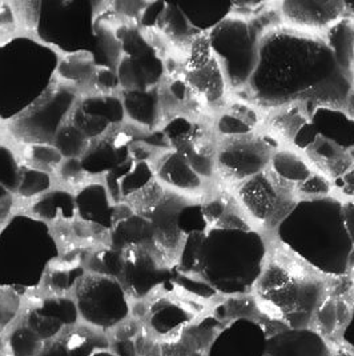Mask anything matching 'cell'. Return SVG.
I'll return each instance as SVG.
<instances>
[{"label": "cell", "instance_id": "cell-1", "mask_svg": "<svg viewBox=\"0 0 354 356\" xmlns=\"http://www.w3.org/2000/svg\"><path fill=\"white\" fill-rule=\"evenodd\" d=\"M353 81L325 33H301L281 24L261 36L252 79L232 97L246 99L264 113L290 103L345 108Z\"/></svg>", "mask_w": 354, "mask_h": 356}, {"label": "cell", "instance_id": "cell-2", "mask_svg": "<svg viewBox=\"0 0 354 356\" xmlns=\"http://www.w3.org/2000/svg\"><path fill=\"white\" fill-rule=\"evenodd\" d=\"M271 238L256 228L208 227L185 236L177 257V273L196 276L219 296L252 295L264 271Z\"/></svg>", "mask_w": 354, "mask_h": 356}, {"label": "cell", "instance_id": "cell-3", "mask_svg": "<svg viewBox=\"0 0 354 356\" xmlns=\"http://www.w3.org/2000/svg\"><path fill=\"white\" fill-rule=\"evenodd\" d=\"M271 239L329 280L351 275L354 244L344 223L342 200L335 195L300 200Z\"/></svg>", "mask_w": 354, "mask_h": 356}, {"label": "cell", "instance_id": "cell-4", "mask_svg": "<svg viewBox=\"0 0 354 356\" xmlns=\"http://www.w3.org/2000/svg\"><path fill=\"white\" fill-rule=\"evenodd\" d=\"M330 280L314 273L271 239L253 296L258 307L288 328H306L329 293Z\"/></svg>", "mask_w": 354, "mask_h": 356}, {"label": "cell", "instance_id": "cell-5", "mask_svg": "<svg viewBox=\"0 0 354 356\" xmlns=\"http://www.w3.org/2000/svg\"><path fill=\"white\" fill-rule=\"evenodd\" d=\"M99 3L91 0L40 1L37 39L55 51H88L97 67L115 68L121 58L116 36L97 22Z\"/></svg>", "mask_w": 354, "mask_h": 356}, {"label": "cell", "instance_id": "cell-6", "mask_svg": "<svg viewBox=\"0 0 354 356\" xmlns=\"http://www.w3.org/2000/svg\"><path fill=\"white\" fill-rule=\"evenodd\" d=\"M58 51L31 36L0 46V120L11 122L42 97L55 81Z\"/></svg>", "mask_w": 354, "mask_h": 356}, {"label": "cell", "instance_id": "cell-7", "mask_svg": "<svg viewBox=\"0 0 354 356\" xmlns=\"http://www.w3.org/2000/svg\"><path fill=\"white\" fill-rule=\"evenodd\" d=\"M59 252L51 226L27 212L14 213L0 228V287L19 293L37 289Z\"/></svg>", "mask_w": 354, "mask_h": 356}, {"label": "cell", "instance_id": "cell-8", "mask_svg": "<svg viewBox=\"0 0 354 356\" xmlns=\"http://www.w3.org/2000/svg\"><path fill=\"white\" fill-rule=\"evenodd\" d=\"M268 33L256 17L230 14L207 36L232 95L242 92L256 70L260 40Z\"/></svg>", "mask_w": 354, "mask_h": 356}, {"label": "cell", "instance_id": "cell-9", "mask_svg": "<svg viewBox=\"0 0 354 356\" xmlns=\"http://www.w3.org/2000/svg\"><path fill=\"white\" fill-rule=\"evenodd\" d=\"M79 97L78 90L55 79L47 91L27 110L6 123L8 136L20 146L52 145L56 134L69 119Z\"/></svg>", "mask_w": 354, "mask_h": 356}, {"label": "cell", "instance_id": "cell-10", "mask_svg": "<svg viewBox=\"0 0 354 356\" xmlns=\"http://www.w3.org/2000/svg\"><path fill=\"white\" fill-rule=\"evenodd\" d=\"M232 191L251 225L268 238L273 236L276 229L298 203L294 191L269 170Z\"/></svg>", "mask_w": 354, "mask_h": 356}, {"label": "cell", "instance_id": "cell-11", "mask_svg": "<svg viewBox=\"0 0 354 356\" xmlns=\"http://www.w3.org/2000/svg\"><path fill=\"white\" fill-rule=\"evenodd\" d=\"M278 143L262 130L226 139H217L216 183L235 190L269 168Z\"/></svg>", "mask_w": 354, "mask_h": 356}, {"label": "cell", "instance_id": "cell-12", "mask_svg": "<svg viewBox=\"0 0 354 356\" xmlns=\"http://www.w3.org/2000/svg\"><path fill=\"white\" fill-rule=\"evenodd\" d=\"M180 72L194 100L205 113H220L230 97L224 72L214 58L207 35L194 38L184 49Z\"/></svg>", "mask_w": 354, "mask_h": 356}, {"label": "cell", "instance_id": "cell-13", "mask_svg": "<svg viewBox=\"0 0 354 356\" xmlns=\"http://www.w3.org/2000/svg\"><path fill=\"white\" fill-rule=\"evenodd\" d=\"M81 318L100 330L113 328L129 316L128 295L117 279L85 274L75 287Z\"/></svg>", "mask_w": 354, "mask_h": 356}, {"label": "cell", "instance_id": "cell-14", "mask_svg": "<svg viewBox=\"0 0 354 356\" xmlns=\"http://www.w3.org/2000/svg\"><path fill=\"white\" fill-rule=\"evenodd\" d=\"M123 255L124 268L119 282L127 295L133 299L148 296L172 276L168 263L152 245L130 248L124 251Z\"/></svg>", "mask_w": 354, "mask_h": 356}, {"label": "cell", "instance_id": "cell-15", "mask_svg": "<svg viewBox=\"0 0 354 356\" xmlns=\"http://www.w3.org/2000/svg\"><path fill=\"white\" fill-rule=\"evenodd\" d=\"M124 120L126 113L120 94L103 95L91 92L81 95L69 116V122L90 142H95L115 127L123 126Z\"/></svg>", "mask_w": 354, "mask_h": 356}, {"label": "cell", "instance_id": "cell-16", "mask_svg": "<svg viewBox=\"0 0 354 356\" xmlns=\"http://www.w3.org/2000/svg\"><path fill=\"white\" fill-rule=\"evenodd\" d=\"M269 332L256 318H237L224 324L210 340L207 356H267Z\"/></svg>", "mask_w": 354, "mask_h": 356}, {"label": "cell", "instance_id": "cell-17", "mask_svg": "<svg viewBox=\"0 0 354 356\" xmlns=\"http://www.w3.org/2000/svg\"><path fill=\"white\" fill-rule=\"evenodd\" d=\"M277 10L283 26L320 35L345 17L341 0H284L277 1Z\"/></svg>", "mask_w": 354, "mask_h": 356}, {"label": "cell", "instance_id": "cell-18", "mask_svg": "<svg viewBox=\"0 0 354 356\" xmlns=\"http://www.w3.org/2000/svg\"><path fill=\"white\" fill-rule=\"evenodd\" d=\"M135 126H119L103 138L91 142L81 158V165L90 178L106 177L120 164L130 159V146L135 140Z\"/></svg>", "mask_w": 354, "mask_h": 356}, {"label": "cell", "instance_id": "cell-19", "mask_svg": "<svg viewBox=\"0 0 354 356\" xmlns=\"http://www.w3.org/2000/svg\"><path fill=\"white\" fill-rule=\"evenodd\" d=\"M188 200L189 197L167 190L158 207L146 218L153 228V247L168 264H176L185 239L178 227V212Z\"/></svg>", "mask_w": 354, "mask_h": 356}, {"label": "cell", "instance_id": "cell-20", "mask_svg": "<svg viewBox=\"0 0 354 356\" xmlns=\"http://www.w3.org/2000/svg\"><path fill=\"white\" fill-rule=\"evenodd\" d=\"M156 180L171 193L203 200L213 184L200 178L188 161L175 149H165L153 162Z\"/></svg>", "mask_w": 354, "mask_h": 356}, {"label": "cell", "instance_id": "cell-21", "mask_svg": "<svg viewBox=\"0 0 354 356\" xmlns=\"http://www.w3.org/2000/svg\"><path fill=\"white\" fill-rule=\"evenodd\" d=\"M78 218L110 232L129 212L126 204H115L104 181L91 180L75 193Z\"/></svg>", "mask_w": 354, "mask_h": 356}, {"label": "cell", "instance_id": "cell-22", "mask_svg": "<svg viewBox=\"0 0 354 356\" xmlns=\"http://www.w3.org/2000/svg\"><path fill=\"white\" fill-rule=\"evenodd\" d=\"M121 91L159 88L167 78V65L156 49L137 56H121L116 65Z\"/></svg>", "mask_w": 354, "mask_h": 356}, {"label": "cell", "instance_id": "cell-23", "mask_svg": "<svg viewBox=\"0 0 354 356\" xmlns=\"http://www.w3.org/2000/svg\"><path fill=\"white\" fill-rule=\"evenodd\" d=\"M335 347L312 327L288 328L271 334L267 356H333Z\"/></svg>", "mask_w": 354, "mask_h": 356}, {"label": "cell", "instance_id": "cell-24", "mask_svg": "<svg viewBox=\"0 0 354 356\" xmlns=\"http://www.w3.org/2000/svg\"><path fill=\"white\" fill-rule=\"evenodd\" d=\"M155 177L153 164L129 159L104 177V184L115 204H124L130 196L151 184Z\"/></svg>", "mask_w": 354, "mask_h": 356}, {"label": "cell", "instance_id": "cell-25", "mask_svg": "<svg viewBox=\"0 0 354 356\" xmlns=\"http://www.w3.org/2000/svg\"><path fill=\"white\" fill-rule=\"evenodd\" d=\"M309 107L304 103H290L265 113L262 129L280 147H292L296 136L310 119Z\"/></svg>", "mask_w": 354, "mask_h": 356}, {"label": "cell", "instance_id": "cell-26", "mask_svg": "<svg viewBox=\"0 0 354 356\" xmlns=\"http://www.w3.org/2000/svg\"><path fill=\"white\" fill-rule=\"evenodd\" d=\"M120 99L126 119H128L132 126L148 132L160 130L165 119L161 108L159 88L146 91L123 90Z\"/></svg>", "mask_w": 354, "mask_h": 356}, {"label": "cell", "instance_id": "cell-27", "mask_svg": "<svg viewBox=\"0 0 354 356\" xmlns=\"http://www.w3.org/2000/svg\"><path fill=\"white\" fill-rule=\"evenodd\" d=\"M309 126L317 135L354 152V119L345 108L313 107Z\"/></svg>", "mask_w": 354, "mask_h": 356}, {"label": "cell", "instance_id": "cell-28", "mask_svg": "<svg viewBox=\"0 0 354 356\" xmlns=\"http://www.w3.org/2000/svg\"><path fill=\"white\" fill-rule=\"evenodd\" d=\"M27 213L49 226L72 222L78 218L75 194L63 187L51 188L30 203Z\"/></svg>", "mask_w": 354, "mask_h": 356}, {"label": "cell", "instance_id": "cell-29", "mask_svg": "<svg viewBox=\"0 0 354 356\" xmlns=\"http://www.w3.org/2000/svg\"><path fill=\"white\" fill-rule=\"evenodd\" d=\"M268 170L280 181L290 187L294 194L316 172L305 155L294 147H278L272 155Z\"/></svg>", "mask_w": 354, "mask_h": 356}, {"label": "cell", "instance_id": "cell-30", "mask_svg": "<svg viewBox=\"0 0 354 356\" xmlns=\"http://www.w3.org/2000/svg\"><path fill=\"white\" fill-rule=\"evenodd\" d=\"M108 243L121 252L137 247H153V228L144 216L129 212L110 231Z\"/></svg>", "mask_w": 354, "mask_h": 356}, {"label": "cell", "instance_id": "cell-31", "mask_svg": "<svg viewBox=\"0 0 354 356\" xmlns=\"http://www.w3.org/2000/svg\"><path fill=\"white\" fill-rule=\"evenodd\" d=\"M96 71V60L91 52L81 51L65 54L59 59L55 79L78 90L81 94L83 90L91 88Z\"/></svg>", "mask_w": 354, "mask_h": 356}, {"label": "cell", "instance_id": "cell-32", "mask_svg": "<svg viewBox=\"0 0 354 356\" xmlns=\"http://www.w3.org/2000/svg\"><path fill=\"white\" fill-rule=\"evenodd\" d=\"M180 11L189 23L194 33L208 35L232 14L233 1L213 3H177Z\"/></svg>", "mask_w": 354, "mask_h": 356}, {"label": "cell", "instance_id": "cell-33", "mask_svg": "<svg viewBox=\"0 0 354 356\" xmlns=\"http://www.w3.org/2000/svg\"><path fill=\"white\" fill-rule=\"evenodd\" d=\"M325 38L339 65L354 75V20L344 17L330 27Z\"/></svg>", "mask_w": 354, "mask_h": 356}, {"label": "cell", "instance_id": "cell-34", "mask_svg": "<svg viewBox=\"0 0 354 356\" xmlns=\"http://www.w3.org/2000/svg\"><path fill=\"white\" fill-rule=\"evenodd\" d=\"M194 315L188 308L171 299H160L151 308V325L161 335L171 334L189 323Z\"/></svg>", "mask_w": 354, "mask_h": 356}, {"label": "cell", "instance_id": "cell-35", "mask_svg": "<svg viewBox=\"0 0 354 356\" xmlns=\"http://www.w3.org/2000/svg\"><path fill=\"white\" fill-rule=\"evenodd\" d=\"M85 275V268L76 261H53L44 276V283L55 293H65L71 289L75 290L78 282Z\"/></svg>", "mask_w": 354, "mask_h": 356}, {"label": "cell", "instance_id": "cell-36", "mask_svg": "<svg viewBox=\"0 0 354 356\" xmlns=\"http://www.w3.org/2000/svg\"><path fill=\"white\" fill-rule=\"evenodd\" d=\"M62 340L72 356H91L97 351L108 350L107 338L90 328H78L67 332Z\"/></svg>", "mask_w": 354, "mask_h": 356}, {"label": "cell", "instance_id": "cell-37", "mask_svg": "<svg viewBox=\"0 0 354 356\" xmlns=\"http://www.w3.org/2000/svg\"><path fill=\"white\" fill-rule=\"evenodd\" d=\"M85 268L92 275L107 276L120 280L124 268V255L110 245L95 250L87 260Z\"/></svg>", "mask_w": 354, "mask_h": 356}, {"label": "cell", "instance_id": "cell-38", "mask_svg": "<svg viewBox=\"0 0 354 356\" xmlns=\"http://www.w3.org/2000/svg\"><path fill=\"white\" fill-rule=\"evenodd\" d=\"M22 147L23 149L19 156L23 164L49 172L51 175H55V172L65 161L62 154L53 145L37 143Z\"/></svg>", "mask_w": 354, "mask_h": 356}, {"label": "cell", "instance_id": "cell-39", "mask_svg": "<svg viewBox=\"0 0 354 356\" xmlns=\"http://www.w3.org/2000/svg\"><path fill=\"white\" fill-rule=\"evenodd\" d=\"M53 175L49 172L36 170L22 163L20 180L15 197L26 202H33L40 195L46 194L51 188H53Z\"/></svg>", "mask_w": 354, "mask_h": 356}, {"label": "cell", "instance_id": "cell-40", "mask_svg": "<svg viewBox=\"0 0 354 356\" xmlns=\"http://www.w3.org/2000/svg\"><path fill=\"white\" fill-rule=\"evenodd\" d=\"M52 145L58 148L65 159H81L91 142L68 119L56 134Z\"/></svg>", "mask_w": 354, "mask_h": 356}, {"label": "cell", "instance_id": "cell-41", "mask_svg": "<svg viewBox=\"0 0 354 356\" xmlns=\"http://www.w3.org/2000/svg\"><path fill=\"white\" fill-rule=\"evenodd\" d=\"M44 346V340L28 325L17 327L8 339V348L12 356H39Z\"/></svg>", "mask_w": 354, "mask_h": 356}, {"label": "cell", "instance_id": "cell-42", "mask_svg": "<svg viewBox=\"0 0 354 356\" xmlns=\"http://www.w3.org/2000/svg\"><path fill=\"white\" fill-rule=\"evenodd\" d=\"M22 161L14 148L0 142V186L15 195L20 180Z\"/></svg>", "mask_w": 354, "mask_h": 356}, {"label": "cell", "instance_id": "cell-43", "mask_svg": "<svg viewBox=\"0 0 354 356\" xmlns=\"http://www.w3.org/2000/svg\"><path fill=\"white\" fill-rule=\"evenodd\" d=\"M165 194H167V188H164L158 180H153L142 191L127 199L124 204L132 212L148 218L152 213V211L158 207V204L162 200Z\"/></svg>", "mask_w": 354, "mask_h": 356}, {"label": "cell", "instance_id": "cell-44", "mask_svg": "<svg viewBox=\"0 0 354 356\" xmlns=\"http://www.w3.org/2000/svg\"><path fill=\"white\" fill-rule=\"evenodd\" d=\"M37 311L47 315L49 318L58 321L63 325H71L76 323L79 311L76 307V303L68 298L63 296H53L47 298L40 302V305L36 307Z\"/></svg>", "mask_w": 354, "mask_h": 356}, {"label": "cell", "instance_id": "cell-45", "mask_svg": "<svg viewBox=\"0 0 354 356\" xmlns=\"http://www.w3.org/2000/svg\"><path fill=\"white\" fill-rule=\"evenodd\" d=\"M55 180L60 183V186L65 190H81L87 183H90L92 178L84 171L81 165V159H65L53 175Z\"/></svg>", "mask_w": 354, "mask_h": 356}, {"label": "cell", "instance_id": "cell-46", "mask_svg": "<svg viewBox=\"0 0 354 356\" xmlns=\"http://www.w3.org/2000/svg\"><path fill=\"white\" fill-rule=\"evenodd\" d=\"M333 195L332 181L325 178L319 171H316L310 178L306 180L304 184H301L296 190V196L300 200H313V199H321Z\"/></svg>", "mask_w": 354, "mask_h": 356}, {"label": "cell", "instance_id": "cell-47", "mask_svg": "<svg viewBox=\"0 0 354 356\" xmlns=\"http://www.w3.org/2000/svg\"><path fill=\"white\" fill-rule=\"evenodd\" d=\"M20 307V293L12 289L0 287V334L15 321Z\"/></svg>", "mask_w": 354, "mask_h": 356}, {"label": "cell", "instance_id": "cell-48", "mask_svg": "<svg viewBox=\"0 0 354 356\" xmlns=\"http://www.w3.org/2000/svg\"><path fill=\"white\" fill-rule=\"evenodd\" d=\"M90 90L92 91V94L119 95L121 92V87L116 70L108 67H97L96 74Z\"/></svg>", "mask_w": 354, "mask_h": 356}, {"label": "cell", "instance_id": "cell-49", "mask_svg": "<svg viewBox=\"0 0 354 356\" xmlns=\"http://www.w3.org/2000/svg\"><path fill=\"white\" fill-rule=\"evenodd\" d=\"M20 22L12 3L0 1V46L17 36Z\"/></svg>", "mask_w": 354, "mask_h": 356}, {"label": "cell", "instance_id": "cell-50", "mask_svg": "<svg viewBox=\"0 0 354 356\" xmlns=\"http://www.w3.org/2000/svg\"><path fill=\"white\" fill-rule=\"evenodd\" d=\"M17 206V197L0 186V228L6 226L7 222L14 216V211Z\"/></svg>", "mask_w": 354, "mask_h": 356}, {"label": "cell", "instance_id": "cell-51", "mask_svg": "<svg viewBox=\"0 0 354 356\" xmlns=\"http://www.w3.org/2000/svg\"><path fill=\"white\" fill-rule=\"evenodd\" d=\"M341 341L345 347L352 350L354 353V295L352 300V309H351V316L345 327L341 331Z\"/></svg>", "mask_w": 354, "mask_h": 356}, {"label": "cell", "instance_id": "cell-52", "mask_svg": "<svg viewBox=\"0 0 354 356\" xmlns=\"http://www.w3.org/2000/svg\"><path fill=\"white\" fill-rule=\"evenodd\" d=\"M342 216L345 228L348 231L349 238L354 244V202L353 200H342Z\"/></svg>", "mask_w": 354, "mask_h": 356}, {"label": "cell", "instance_id": "cell-53", "mask_svg": "<svg viewBox=\"0 0 354 356\" xmlns=\"http://www.w3.org/2000/svg\"><path fill=\"white\" fill-rule=\"evenodd\" d=\"M39 356H72L69 353H68V350H67V347L65 346V343H63V340L62 338L60 339L53 340L52 343H49L47 346H44V348H43V351L40 353V355Z\"/></svg>", "mask_w": 354, "mask_h": 356}, {"label": "cell", "instance_id": "cell-54", "mask_svg": "<svg viewBox=\"0 0 354 356\" xmlns=\"http://www.w3.org/2000/svg\"><path fill=\"white\" fill-rule=\"evenodd\" d=\"M333 356H354V353L352 350H349L348 347H345L344 344H341V346L335 347Z\"/></svg>", "mask_w": 354, "mask_h": 356}, {"label": "cell", "instance_id": "cell-55", "mask_svg": "<svg viewBox=\"0 0 354 356\" xmlns=\"http://www.w3.org/2000/svg\"><path fill=\"white\" fill-rule=\"evenodd\" d=\"M345 110L351 113V116L354 119V81L352 90H351V94H349V97H348V102H346Z\"/></svg>", "mask_w": 354, "mask_h": 356}, {"label": "cell", "instance_id": "cell-56", "mask_svg": "<svg viewBox=\"0 0 354 356\" xmlns=\"http://www.w3.org/2000/svg\"><path fill=\"white\" fill-rule=\"evenodd\" d=\"M345 17H351L354 20V1H344Z\"/></svg>", "mask_w": 354, "mask_h": 356}, {"label": "cell", "instance_id": "cell-57", "mask_svg": "<svg viewBox=\"0 0 354 356\" xmlns=\"http://www.w3.org/2000/svg\"><path fill=\"white\" fill-rule=\"evenodd\" d=\"M91 356H119L116 355V354H113L111 351H108V350H103V351H97L95 354H92Z\"/></svg>", "mask_w": 354, "mask_h": 356}]
</instances>
